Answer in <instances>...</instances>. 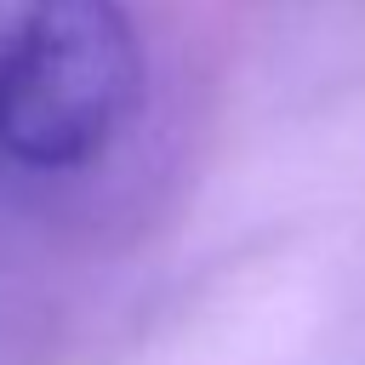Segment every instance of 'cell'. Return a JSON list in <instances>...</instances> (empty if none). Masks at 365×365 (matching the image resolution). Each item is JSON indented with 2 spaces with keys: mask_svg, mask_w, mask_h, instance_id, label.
<instances>
[{
  "mask_svg": "<svg viewBox=\"0 0 365 365\" xmlns=\"http://www.w3.org/2000/svg\"><path fill=\"white\" fill-rule=\"evenodd\" d=\"M143 103V34L125 0H17L0 34V160L86 171Z\"/></svg>",
  "mask_w": 365,
  "mask_h": 365,
  "instance_id": "1",
  "label": "cell"
}]
</instances>
